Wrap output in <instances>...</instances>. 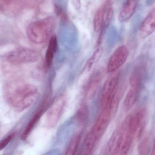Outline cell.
Returning <instances> with one entry per match:
<instances>
[{
    "instance_id": "6da1fadb",
    "label": "cell",
    "mask_w": 155,
    "mask_h": 155,
    "mask_svg": "<svg viewBox=\"0 0 155 155\" xmlns=\"http://www.w3.org/2000/svg\"><path fill=\"white\" fill-rule=\"evenodd\" d=\"M4 95L10 107L17 112H22L35 102L38 92L34 86L21 79H15L5 86Z\"/></svg>"
},
{
    "instance_id": "7a4b0ae2",
    "label": "cell",
    "mask_w": 155,
    "mask_h": 155,
    "mask_svg": "<svg viewBox=\"0 0 155 155\" xmlns=\"http://www.w3.org/2000/svg\"><path fill=\"white\" fill-rule=\"evenodd\" d=\"M134 134L129 129L127 118L111 137L108 145L109 152L115 155H125L130 150Z\"/></svg>"
},
{
    "instance_id": "3957f363",
    "label": "cell",
    "mask_w": 155,
    "mask_h": 155,
    "mask_svg": "<svg viewBox=\"0 0 155 155\" xmlns=\"http://www.w3.org/2000/svg\"><path fill=\"white\" fill-rule=\"evenodd\" d=\"M113 112L111 108L102 109L95 124L86 138L84 148L85 153H90L97 142L103 136L110 123Z\"/></svg>"
},
{
    "instance_id": "277c9868",
    "label": "cell",
    "mask_w": 155,
    "mask_h": 155,
    "mask_svg": "<svg viewBox=\"0 0 155 155\" xmlns=\"http://www.w3.org/2000/svg\"><path fill=\"white\" fill-rule=\"evenodd\" d=\"M53 17L48 16L31 23L27 29L29 40L36 44H42L48 40L54 25Z\"/></svg>"
},
{
    "instance_id": "5b68a950",
    "label": "cell",
    "mask_w": 155,
    "mask_h": 155,
    "mask_svg": "<svg viewBox=\"0 0 155 155\" xmlns=\"http://www.w3.org/2000/svg\"><path fill=\"white\" fill-rule=\"evenodd\" d=\"M5 58L9 63L16 66L35 62L40 59V54L34 49L19 47L10 51Z\"/></svg>"
},
{
    "instance_id": "8992f818",
    "label": "cell",
    "mask_w": 155,
    "mask_h": 155,
    "mask_svg": "<svg viewBox=\"0 0 155 155\" xmlns=\"http://www.w3.org/2000/svg\"><path fill=\"white\" fill-rule=\"evenodd\" d=\"M119 76L115 75L108 78L104 84L101 95L102 109L112 108V104L117 90Z\"/></svg>"
},
{
    "instance_id": "52a82bcc",
    "label": "cell",
    "mask_w": 155,
    "mask_h": 155,
    "mask_svg": "<svg viewBox=\"0 0 155 155\" xmlns=\"http://www.w3.org/2000/svg\"><path fill=\"white\" fill-rule=\"evenodd\" d=\"M67 101L66 96L63 95L52 104L46 116V124L48 127L53 128L58 123L63 113Z\"/></svg>"
},
{
    "instance_id": "ba28073f",
    "label": "cell",
    "mask_w": 155,
    "mask_h": 155,
    "mask_svg": "<svg viewBox=\"0 0 155 155\" xmlns=\"http://www.w3.org/2000/svg\"><path fill=\"white\" fill-rule=\"evenodd\" d=\"M128 50L125 45H121L114 52L108 61L107 71L114 72L124 65L128 56Z\"/></svg>"
},
{
    "instance_id": "9c48e42d",
    "label": "cell",
    "mask_w": 155,
    "mask_h": 155,
    "mask_svg": "<svg viewBox=\"0 0 155 155\" xmlns=\"http://www.w3.org/2000/svg\"><path fill=\"white\" fill-rule=\"evenodd\" d=\"M155 31V7L149 12L141 24L139 29V35L145 39Z\"/></svg>"
},
{
    "instance_id": "30bf717a",
    "label": "cell",
    "mask_w": 155,
    "mask_h": 155,
    "mask_svg": "<svg viewBox=\"0 0 155 155\" xmlns=\"http://www.w3.org/2000/svg\"><path fill=\"white\" fill-rule=\"evenodd\" d=\"M146 68L143 66H139L134 68L129 77V83L132 87H141L146 78Z\"/></svg>"
},
{
    "instance_id": "8fae6325",
    "label": "cell",
    "mask_w": 155,
    "mask_h": 155,
    "mask_svg": "<svg viewBox=\"0 0 155 155\" xmlns=\"http://www.w3.org/2000/svg\"><path fill=\"white\" fill-rule=\"evenodd\" d=\"M138 4V0H126L119 12L118 20L121 22L129 20L134 13Z\"/></svg>"
},
{
    "instance_id": "7c38bea8",
    "label": "cell",
    "mask_w": 155,
    "mask_h": 155,
    "mask_svg": "<svg viewBox=\"0 0 155 155\" xmlns=\"http://www.w3.org/2000/svg\"><path fill=\"white\" fill-rule=\"evenodd\" d=\"M48 103L45 101L44 103L42 104L41 107L39 108V110L37 111L36 113L34 115L31 120L28 123V125L26 126L21 136V139L23 141H25L27 139V137L30 135L34 127L40 120V118L41 117L45 109L47 108V105Z\"/></svg>"
},
{
    "instance_id": "4fadbf2b",
    "label": "cell",
    "mask_w": 155,
    "mask_h": 155,
    "mask_svg": "<svg viewBox=\"0 0 155 155\" xmlns=\"http://www.w3.org/2000/svg\"><path fill=\"white\" fill-rule=\"evenodd\" d=\"M144 117L145 112L143 110L138 111L134 114L127 117L129 129L134 134L141 129Z\"/></svg>"
},
{
    "instance_id": "5bb4252c",
    "label": "cell",
    "mask_w": 155,
    "mask_h": 155,
    "mask_svg": "<svg viewBox=\"0 0 155 155\" xmlns=\"http://www.w3.org/2000/svg\"><path fill=\"white\" fill-rule=\"evenodd\" d=\"M58 48V40L55 35L52 36L50 40L45 55V64L50 67L53 63L54 54Z\"/></svg>"
},
{
    "instance_id": "9a60e30c",
    "label": "cell",
    "mask_w": 155,
    "mask_h": 155,
    "mask_svg": "<svg viewBox=\"0 0 155 155\" xmlns=\"http://www.w3.org/2000/svg\"><path fill=\"white\" fill-rule=\"evenodd\" d=\"M141 87H132L127 93L124 103V107L126 111H128L133 107L139 96Z\"/></svg>"
},
{
    "instance_id": "2e32d148",
    "label": "cell",
    "mask_w": 155,
    "mask_h": 155,
    "mask_svg": "<svg viewBox=\"0 0 155 155\" xmlns=\"http://www.w3.org/2000/svg\"><path fill=\"white\" fill-rule=\"evenodd\" d=\"M106 9V5H103L97 11L94 18V28L96 32L101 30L104 23Z\"/></svg>"
},
{
    "instance_id": "e0dca14e",
    "label": "cell",
    "mask_w": 155,
    "mask_h": 155,
    "mask_svg": "<svg viewBox=\"0 0 155 155\" xmlns=\"http://www.w3.org/2000/svg\"><path fill=\"white\" fill-rule=\"evenodd\" d=\"M101 78V75L100 73L95 74L91 78L87 87L86 95L87 97L92 96L95 92L98 84L100 83Z\"/></svg>"
},
{
    "instance_id": "ac0fdd59",
    "label": "cell",
    "mask_w": 155,
    "mask_h": 155,
    "mask_svg": "<svg viewBox=\"0 0 155 155\" xmlns=\"http://www.w3.org/2000/svg\"><path fill=\"white\" fill-rule=\"evenodd\" d=\"M103 52V47L99 46L94 52L92 56L87 62L85 66V70H89L93 67V65L98 62L101 58Z\"/></svg>"
},
{
    "instance_id": "d6986e66",
    "label": "cell",
    "mask_w": 155,
    "mask_h": 155,
    "mask_svg": "<svg viewBox=\"0 0 155 155\" xmlns=\"http://www.w3.org/2000/svg\"><path fill=\"white\" fill-rule=\"evenodd\" d=\"M81 136L79 133L76 134L71 140L67 147L66 151V154L74 155L77 152L79 143H80Z\"/></svg>"
},
{
    "instance_id": "ffe728a7",
    "label": "cell",
    "mask_w": 155,
    "mask_h": 155,
    "mask_svg": "<svg viewBox=\"0 0 155 155\" xmlns=\"http://www.w3.org/2000/svg\"><path fill=\"white\" fill-rule=\"evenodd\" d=\"M16 133H13L0 141V151L4 149L15 136Z\"/></svg>"
},
{
    "instance_id": "44dd1931",
    "label": "cell",
    "mask_w": 155,
    "mask_h": 155,
    "mask_svg": "<svg viewBox=\"0 0 155 155\" xmlns=\"http://www.w3.org/2000/svg\"><path fill=\"white\" fill-rule=\"evenodd\" d=\"M55 11L56 14L58 15L61 16V17H63V18H65V15H63V14H64L63 12L62 9L60 8L58 5H55Z\"/></svg>"
},
{
    "instance_id": "7402d4cb",
    "label": "cell",
    "mask_w": 155,
    "mask_h": 155,
    "mask_svg": "<svg viewBox=\"0 0 155 155\" xmlns=\"http://www.w3.org/2000/svg\"><path fill=\"white\" fill-rule=\"evenodd\" d=\"M152 154L155 155V138L154 141L153 145V149H152Z\"/></svg>"
},
{
    "instance_id": "603a6c76",
    "label": "cell",
    "mask_w": 155,
    "mask_h": 155,
    "mask_svg": "<svg viewBox=\"0 0 155 155\" xmlns=\"http://www.w3.org/2000/svg\"><path fill=\"white\" fill-rule=\"evenodd\" d=\"M108 1H111V0H108Z\"/></svg>"
}]
</instances>
